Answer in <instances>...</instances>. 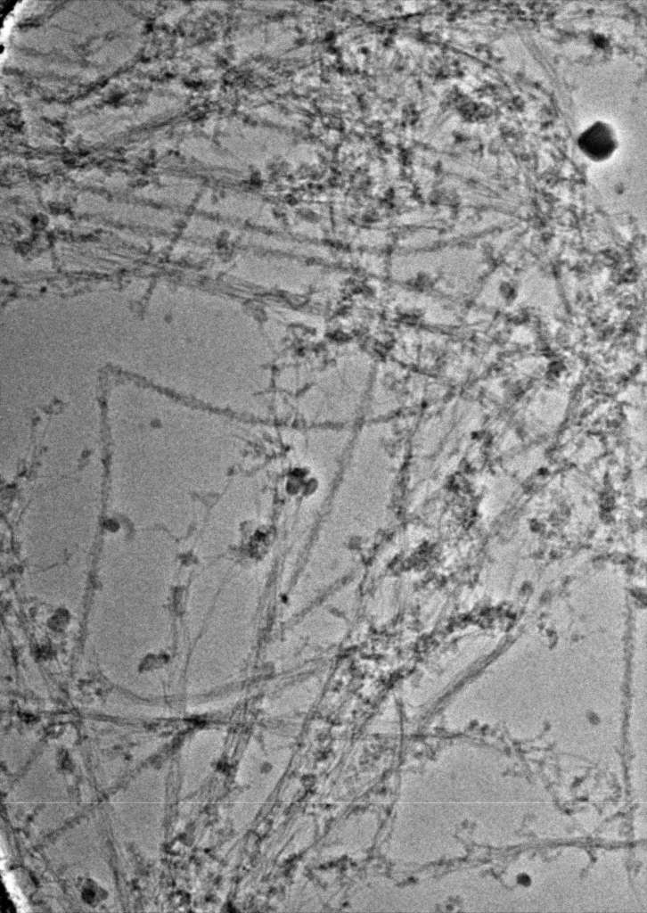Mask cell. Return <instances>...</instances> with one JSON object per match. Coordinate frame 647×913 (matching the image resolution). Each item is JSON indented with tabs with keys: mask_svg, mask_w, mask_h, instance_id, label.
<instances>
[{
	"mask_svg": "<svg viewBox=\"0 0 647 913\" xmlns=\"http://www.w3.org/2000/svg\"><path fill=\"white\" fill-rule=\"evenodd\" d=\"M577 145L588 159L602 161L610 157L617 149L618 138L610 124L598 120L578 136Z\"/></svg>",
	"mask_w": 647,
	"mask_h": 913,
	"instance_id": "cell-1",
	"label": "cell"
}]
</instances>
